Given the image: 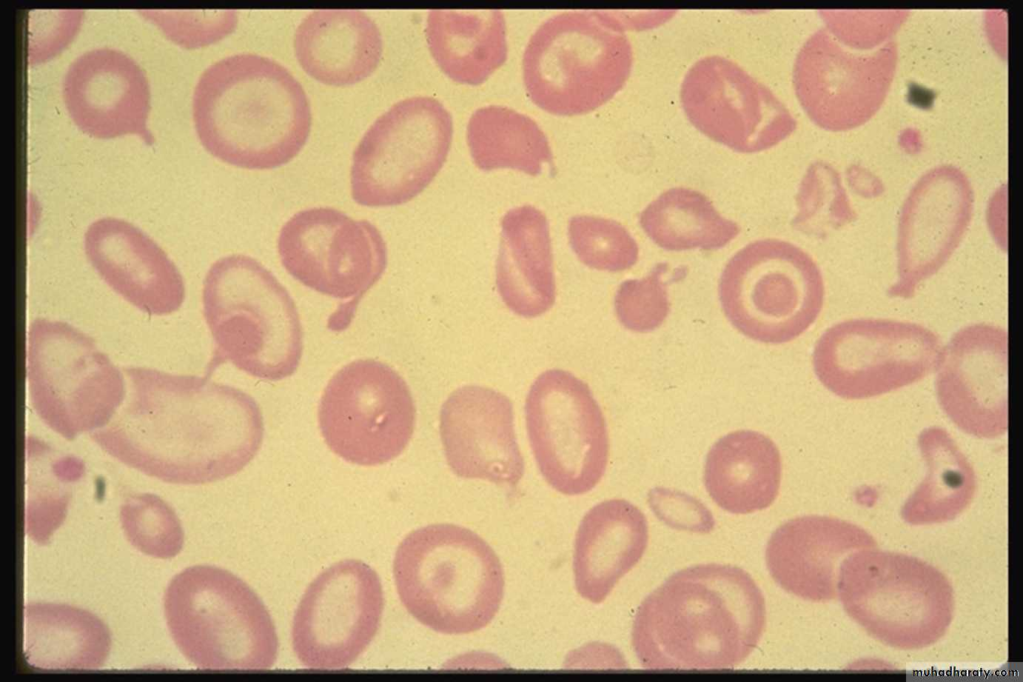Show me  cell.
Returning a JSON list of instances; mask_svg holds the SVG:
<instances>
[{
	"mask_svg": "<svg viewBox=\"0 0 1023 682\" xmlns=\"http://www.w3.org/2000/svg\"><path fill=\"white\" fill-rule=\"evenodd\" d=\"M129 393L91 438L125 465L164 482L198 485L241 471L264 435L256 401L208 377L128 367Z\"/></svg>",
	"mask_w": 1023,
	"mask_h": 682,
	"instance_id": "1",
	"label": "cell"
},
{
	"mask_svg": "<svg viewBox=\"0 0 1023 682\" xmlns=\"http://www.w3.org/2000/svg\"><path fill=\"white\" fill-rule=\"evenodd\" d=\"M764 596L748 572L702 564L672 574L638 607L631 643L648 670H728L758 645Z\"/></svg>",
	"mask_w": 1023,
	"mask_h": 682,
	"instance_id": "2",
	"label": "cell"
},
{
	"mask_svg": "<svg viewBox=\"0 0 1023 682\" xmlns=\"http://www.w3.org/2000/svg\"><path fill=\"white\" fill-rule=\"evenodd\" d=\"M192 114L205 149L246 169H272L292 160L312 123L300 82L277 61L254 53L224 57L195 86Z\"/></svg>",
	"mask_w": 1023,
	"mask_h": 682,
	"instance_id": "3",
	"label": "cell"
},
{
	"mask_svg": "<svg viewBox=\"0 0 1023 682\" xmlns=\"http://www.w3.org/2000/svg\"><path fill=\"white\" fill-rule=\"evenodd\" d=\"M393 575L406 610L442 634L486 627L504 595L503 568L494 550L475 532L454 524L409 533L396 549Z\"/></svg>",
	"mask_w": 1023,
	"mask_h": 682,
	"instance_id": "4",
	"label": "cell"
},
{
	"mask_svg": "<svg viewBox=\"0 0 1023 682\" xmlns=\"http://www.w3.org/2000/svg\"><path fill=\"white\" fill-rule=\"evenodd\" d=\"M202 303L217 361L267 381L297 370L303 331L296 305L260 262L242 254L215 261L203 282Z\"/></svg>",
	"mask_w": 1023,
	"mask_h": 682,
	"instance_id": "5",
	"label": "cell"
},
{
	"mask_svg": "<svg viewBox=\"0 0 1023 682\" xmlns=\"http://www.w3.org/2000/svg\"><path fill=\"white\" fill-rule=\"evenodd\" d=\"M170 635L184 657L211 671H259L277 660L269 611L242 579L216 566L188 567L164 594Z\"/></svg>",
	"mask_w": 1023,
	"mask_h": 682,
	"instance_id": "6",
	"label": "cell"
},
{
	"mask_svg": "<svg viewBox=\"0 0 1023 682\" xmlns=\"http://www.w3.org/2000/svg\"><path fill=\"white\" fill-rule=\"evenodd\" d=\"M626 27L620 14L603 10L565 11L542 22L522 59L530 99L563 116L606 103L631 73L633 51Z\"/></svg>",
	"mask_w": 1023,
	"mask_h": 682,
	"instance_id": "7",
	"label": "cell"
},
{
	"mask_svg": "<svg viewBox=\"0 0 1023 682\" xmlns=\"http://www.w3.org/2000/svg\"><path fill=\"white\" fill-rule=\"evenodd\" d=\"M837 595L869 635L898 649L936 643L953 618L948 579L925 561L902 553L853 552L841 564Z\"/></svg>",
	"mask_w": 1023,
	"mask_h": 682,
	"instance_id": "8",
	"label": "cell"
},
{
	"mask_svg": "<svg viewBox=\"0 0 1023 682\" xmlns=\"http://www.w3.org/2000/svg\"><path fill=\"white\" fill-rule=\"evenodd\" d=\"M726 318L746 337L781 344L803 334L818 318L825 286L814 259L775 238L751 242L726 263L718 285Z\"/></svg>",
	"mask_w": 1023,
	"mask_h": 682,
	"instance_id": "9",
	"label": "cell"
},
{
	"mask_svg": "<svg viewBox=\"0 0 1023 682\" xmlns=\"http://www.w3.org/2000/svg\"><path fill=\"white\" fill-rule=\"evenodd\" d=\"M27 379L37 415L67 440L106 426L126 396L123 375L90 336L45 318L28 330Z\"/></svg>",
	"mask_w": 1023,
	"mask_h": 682,
	"instance_id": "10",
	"label": "cell"
},
{
	"mask_svg": "<svg viewBox=\"0 0 1023 682\" xmlns=\"http://www.w3.org/2000/svg\"><path fill=\"white\" fill-rule=\"evenodd\" d=\"M452 135V116L437 99L413 96L396 102L372 123L353 152V200L368 207L410 201L443 166Z\"/></svg>",
	"mask_w": 1023,
	"mask_h": 682,
	"instance_id": "11",
	"label": "cell"
},
{
	"mask_svg": "<svg viewBox=\"0 0 1023 682\" xmlns=\"http://www.w3.org/2000/svg\"><path fill=\"white\" fill-rule=\"evenodd\" d=\"M942 345L913 322L858 318L828 328L815 344L819 381L844 399H864L916 383L933 372Z\"/></svg>",
	"mask_w": 1023,
	"mask_h": 682,
	"instance_id": "12",
	"label": "cell"
},
{
	"mask_svg": "<svg viewBox=\"0 0 1023 682\" xmlns=\"http://www.w3.org/2000/svg\"><path fill=\"white\" fill-rule=\"evenodd\" d=\"M416 410L405 380L389 365L359 359L328 382L318 408L321 434L347 462L375 466L399 456L415 427Z\"/></svg>",
	"mask_w": 1023,
	"mask_h": 682,
	"instance_id": "13",
	"label": "cell"
},
{
	"mask_svg": "<svg viewBox=\"0 0 1023 682\" xmlns=\"http://www.w3.org/2000/svg\"><path fill=\"white\" fill-rule=\"evenodd\" d=\"M525 416L530 446L546 482L565 495H581L602 479L609 438L589 386L572 373L550 369L531 385Z\"/></svg>",
	"mask_w": 1023,
	"mask_h": 682,
	"instance_id": "14",
	"label": "cell"
},
{
	"mask_svg": "<svg viewBox=\"0 0 1023 682\" xmlns=\"http://www.w3.org/2000/svg\"><path fill=\"white\" fill-rule=\"evenodd\" d=\"M383 610L375 570L360 560L337 562L310 583L295 610L293 651L310 669L346 668L374 639Z\"/></svg>",
	"mask_w": 1023,
	"mask_h": 682,
	"instance_id": "15",
	"label": "cell"
},
{
	"mask_svg": "<svg viewBox=\"0 0 1023 682\" xmlns=\"http://www.w3.org/2000/svg\"><path fill=\"white\" fill-rule=\"evenodd\" d=\"M277 247L293 278L341 300H359L387 266V247L378 228L332 207L295 213L282 226Z\"/></svg>",
	"mask_w": 1023,
	"mask_h": 682,
	"instance_id": "16",
	"label": "cell"
},
{
	"mask_svg": "<svg viewBox=\"0 0 1023 682\" xmlns=\"http://www.w3.org/2000/svg\"><path fill=\"white\" fill-rule=\"evenodd\" d=\"M680 101L692 125L710 139L742 153L769 149L796 128L780 99L734 61L712 55L686 72Z\"/></svg>",
	"mask_w": 1023,
	"mask_h": 682,
	"instance_id": "17",
	"label": "cell"
},
{
	"mask_svg": "<svg viewBox=\"0 0 1023 682\" xmlns=\"http://www.w3.org/2000/svg\"><path fill=\"white\" fill-rule=\"evenodd\" d=\"M897 64V46L886 41L856 53L827 29L815 31L800 48L793 67L796 96L818 126L842 131L869 120L883 103Z\"/></svg>",
	"mask_w": 1023,
	"mask_h": 682,
	"instance_id": "18",
	"label": "cell"
},
{
	"mask_svg": "<svg viewBox=\"0 0 1023 682\" xmlns=\"http://www.w3.org/2000/svg\"><path fill=\"white\" fill-rule=\"evenodd\" d=\"M973 204L972 185L956 166H936L914 183L898 219L892 297H912L948 262L965 235Z\"/></svg>",
	"mask_w": 1023,
	"mask_h": 682,
	"instance_id": "19",
	"label": "cell"
},
{
	"mask_svg": "<svg viewBox=\"0 0 1023 682\" xmlns=\"http://www.w3.org/2000/svg\"><path fill=\"white\" fill-rule=\"evenodd\" d=\"M936 390L940 407L962 431L997 438L1008 427V338L977 323L958 330L941 350Z\"/></svg>",
	"mask_w": 1023,
	"mask_h": 682,
	"instance_id": "20",
	"label": "cell"
},
{
	"mask_svg": "<svg viewBox=\"0 0 1023 682\" xmlns=\"http://www.w3.org/2000/svg\"><path fill=\"white\" fill-rule=\"evenodd\" d=\"M444 454L455 475L516 486L524 459L515 430L510 399L483 386L456 389L440 411Z\"/></svg>",
	"mask_w": 1023,
	"mask_h": 682,
	"instance_id": "21",
	"label": "cell"
},
{
	"mask_svg": "<svg viewBox=\"0 0 1023 682\" xmlns=\"http://www.w3.org/2000/svg\"><path fill=\"white\" fill-rule=\"evenodd\" d=\"M66 109L84 133L96 138L137 134L148 145L150 88L138 63L126 53L100 47L79 55L62 84Z\"/></svg>",
	"mask_w": 1023,
	"mask_h": 682,
	"instance_id": "22",
	"label": "cell"
},
{
	"mask_svg": "<svg viewBox=\"0 0 1023 682\" xmlns=\"http://www.w3.org/2000/svg\"><path fill=\"white\" fill-rule=\"evenodd\" d=\"M86 256L118 295L150 315L177 311L185 297L183 277L166 252L132 223L115 217L92 222L84 235Z\"/></svg>",
	"mask_w": 1023,
	"mask_h": 682,
	"instance_id": "23",
	"label": "cell"
},
{
	"mask_svg": "<svg viewBox=\"0 0 1023 682\" xmlns=\"http://www.w3.org/2000/svg\"><path fill=\"white\" fill-rule=\"evenodd\" d=\"M877 546L863 528L835 517L793 518L770 536L766 566L772 579L799 598L825 602L837 597L842 562L853 552Z\"/></svg>",
	"mask_w": 1023,
	"mask_h": 682,
	"instance_id": "24",
	"label": "cell"
},
{
	"mask_svg": "<svg viewBox=\"0 0 1023 682\" xmlns=\"http://www.w3.org/2000/svg\"><path fill=\"white\" fill-rule=\"evenodd\" d=\"M648 523L642 511L624 499H610L583 517L574 542L576 590L599 604L642 558L648 545Z\"/></svg>",
	"mask_w": 1023,
	"mask_h": 682,
	"instance_id": "25",
	"label": "cell"
},
{
	"mask_svg": "<svg viewBox=\"0 0 1023 682\" xmlns=\"http://www.w3.org/2000/svg\"><path fill=\"white\" fill-rule=\"evenodd\" d=\"M294 51L303 70L314 79L347 86L377 68L383 40L377 24L362 10L319 9L298 25Z\"/></svg>",
	"mask_w": 1023,
	"mask_h": 682,
	"instance_id": "26",
	"label": "cell"
},
{
	"mask_svg": "<svg viewBox=\"0 0 1023 682\" xmlns=\"http://www.w3.org/2000/svg\"><path fill=\"white\" fill-rule=\"evenodd\" d=\"M496 285L505 305L525 318L544 314L555 302L549 223L534 206L510 209L501 220Z\"/></svg>",
	"mask_w": 1023,
	"mask_h": 682,
	"instance_id": "27",
	"label": "cell"
},
{
	"mask_svg": "<svg viewBox=\"0 0 1023 682\" xmlns=\"http://www.w3.org/2000/svg\"><path fill=\"white\" fill-rule=\"evenodd\" d=\"M782 462L766 435L738 430L721 437L709 450L704 485L723 510L748 514L768 508L777 498Z\"/></svg>",
	"mask_w": 1023,
	"mask_h": 682,
	"instance_id": "28",
	"label": "cell"
},
{
	"mask_svg": "<svg viewBox=\"0 0 1023 682\" xmlns=\"http://www.w3.org/2000/svg\"><path fill=\"white\" fill-rule=\"evenodd\" d=\"M110 648L108 627L87 610L42 602L24 607L23 651L32 668L96 670L104 665Z\"/></svg>",
	"mask_w": 1023,
	"mask_h": 682,
	"instance_id": "29",
	"label": "cell"
},
{
	"mask_svg": "<svg viewBox=\"0 0 1023 682\" xmlns=\"http://www.w3.org/2000/svg\"><path fill=\"white\" fill-rule=\"evenodd\" d=\"M425 32L440 69L459 83L481 84L507 59L506 24L499 9H432Z\"/></svg>",
	"mask_w": 1023,
	"mask_h": 682,
	"instance_id": "30",
	"label": "cell"
},
{
	"mask_svg": "<svg viewBox=\"0 0 1023 682\" xmlns=\"http://www.w3.org/2000/svg\"><path fill=\"white\" fill-rule=\"evenodd\" d=\"M918 446L928 468L927 475L906 500L901 516L913 525L952 520L974 497V470L955 441L940 427L923 430Z\"/></svg>",
	"mask_w": 1023,
	"mask_h": 682,
	"instance_id": "31",
	"label": "cell"
},
{
	"mask_svg": "<svg viewBox=\"0 0 1023 682\" xmlns=\"http://www.w3.org/2000/svg\"><path fill=\"white\" fill-rule=\"evenodd\" d=\"M466 139L475 165L483 171L512 168L536 176L545 163L553 166L544 131L531 117L509 107L476 109L468 121Z\"/></svg>",
	"mask_w": 1023,
	"mask_h": 682,
	"instance_id": "32",
	"label": "cell"
},
{
	"mask_svg": "<svg viewBox=\"0 0 1023 682\" xmlns=\"http://www.w3.org/2000/svg\"><path fill=\"white\" fill-rule=\"evenodd\" d=\"M639 223L658 247L677 252L721 249L740 232L705 194L685 187L661 193L642 210Z\"/></svg>",
	"mask_w": 1023,
	"mask_h": 682,
	"instance_id": "33",
	"label": "cell"
},
{
	"mask_svg": "<svg viewBox=\"0 0 1023 682\" xmlns=\"http://www.w3.org/2000/svg\"><path fill=\"white\" fill-rule=\"evenodd\" d=\"M568 236L578 259L590 268L619 272L633 267L639 247L630 232L619 222L591 215H576L569 220Z\"/></svg>",
	"mask_w": 1023,
	"mask_h": 682,
	"instance_id": "34",
	"label": "cell"
},
{
	"mask_svg": "<svg viewBox=\"0 0 1023 682\" xmlns=\"http://www.w3.org/2000/svg\"><path fill=\"white\" fill-rule=\"evenodd\" d=\"M127 540L142 553L161 559L175 557L183 547V530L173 509L153 494L134 495L121 507Z\"/></svg>",
	"mask_w": 1023,
	"mask_h": 682,
	"instance_id": "35",
	"label": "cell"
},
{
	"mask_svg": "<svg viewBox=\"0 0 1023 682\" xmlns=\"http://www.w3.org/2000/svg\"><path fill=\"white\" fill-rule=\"evenodd\" d=\"M46 467L41 480L30 473L28 485L26 532L39 544L47 542L62 523L68 504L66 484L76 481L84 471L82 462L70 456L55 458Z\"/></svg>",
	"mask_w": 1023,
	"mask_h": 682,
	"instance_id": "36",
	"label": "cell"
},
{
	"mask_svg": "<svg viewBox=\"0 0 1023 682\" xmlns=\"http://www.w3.org/2000/svg\"><path fill=\"white\" fill-rule=\"evenodd\" d=\"M666 263H659L641 279H629L620 284L615 298V313L628 330L651 332L662 325L669 314L670 303L664 273Z\"/></svg>",
	"mask_w": 1023,
	"mask_h": 682,
	"instance_id": "37",
	"label": "cell"
},
{
	"mask_svg": "<svg viewBox=\"0 0 1023 682\" xmlns=\"http://www.w3.org/2000/svg\"><path fill=\"white\" fill-rule=\"evenodd\" d=\"M849 205L836 172L814 164L804 176L797 195L798 214L793 225L808 233H819L842 223L836 205Z\"/></svg>",
	"mask_w": 1023,
	"mask_h": 682,
	"instance_id": "38",
	"label": "cell"
},
{
	"mask_svg": "<svg viewBox=\"0 0 1023 682\" xmlns=\"http://www.w3.org/2000/svg\"><path fill=\"white\" fill-rule=\"evenodd\" d=\"M144 16L162 28L173 41L187 47L204 46L214 43L229 33L237 24L235 10L189 11V13H163L143 10Z\"/></svg>",
	"mask_w": 1023,
	"mask_h": 682,
	"instance_id": "39",
	"label": "cell"
}]
</instances>
